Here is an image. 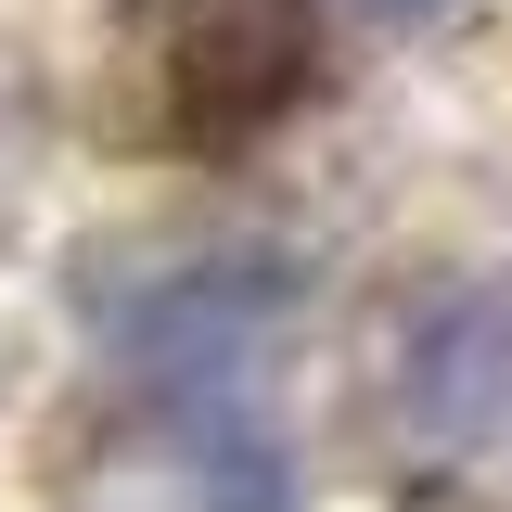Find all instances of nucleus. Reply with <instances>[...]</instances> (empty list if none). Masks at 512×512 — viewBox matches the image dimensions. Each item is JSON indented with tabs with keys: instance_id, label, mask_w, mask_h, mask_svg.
<instances>
[{
	"instance_id": "20e7f679",
	"label": "nucleus",
	"mask_w": 512,
	"mask_h": 512,
	"mask_svg": "<svg viewBox=\"0 0 512 512\" xmlns=\"http://www.w3.org/2000/svg\"><path fill=\"white\" fill-rule=\"evenodd\" d=\"M180 487L205 512H282V436L256 423L244 397H218V410H192V436H180Z\"/></svg>"
},
{
	"instance_id": "7ed1b4c3",
	"label": "nucleus",
	"mask_w": 512,
	"mask_h": 512,
	"mask_svg": "<svg viewBox=\"0 0 512 512\" xmlns=\"http://www.w3.org/2000/svg\"><path fill=\"white\" fill-rule=\"evenodd\" d=\"M397 410L436 448H474L512 423V282H448L397 333Z\"/></svg>"
},
{
	"instance_id": "39448f33",
	"label": "nucleus",
	"mask_w": 512,
	"mask_h": 512,
	"mask_svg": "<svg viewBox=\"0 0 512 512\" xmlns=\"http://www.w3.org/2000/svg\"><path fill=\"white\" fill-rule=\"evenodd\" d=\"M372 13H397V26H410V13H448V0H372Z\"/></svg>"
},
{
	"instance_id": "f03ea898",
	"label": "nucleus",
	"mask_w": 512,
	"mask_h": 512,
	"mask_svg": "<svg viewBox=\"0 0 512 512\" xmlns=\"http://www.w3.org/2000/svg\"><path fill=\"white\" fill-rule=\"evenodd\" d=\"M320 77V39H308V0H192L167 26V141L192 154H231L256 128H282Z\"/></svg>"
},
{
	"instance_id": "f257e3e1",
	"label": "nucleus",
	"mask_w": 512,
	"mask_h": 512,
	"mask_svg": "<svg viewBox=\"0 0 512 512\" xmlns=\"http://www.w3.org/2000/svg\"><path fill=\"white\" fill-rule=\"evenodd\" d=\"M282 320H295V269L269 244H218V256L141 269L116 308H103V346L141 384H167L180 410H218V397H244V372L269 359Z\"/></svg>"
}]
</instances>
